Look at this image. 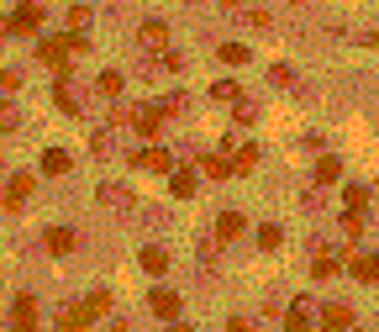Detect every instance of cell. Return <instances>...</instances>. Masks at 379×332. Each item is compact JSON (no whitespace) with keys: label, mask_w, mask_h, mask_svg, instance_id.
<instances>
[{"label":"cell","mask_w":379,"mask_h":332,"mask_svg":"<svg viewBox=\"0 0 379 332\" xmlns=\"http://www.w3.org/2000/svg\"><path fill=\"white\" fill-rule=\"evenodd\" d=\"M337 175H343V164H337V158H321V164H316V180H321V185H332Z\"/></svg>","instance_id":"cell-26"},{"label":"cell","mask_w":379,"mask_h":332,"mask_svg":"<svg viewBox=\"0 0 379 332\" xmlns=\"http://www.w3.org/2000/svg\"><path fill=\"white\" fill-rule=\"evenodd\" d=\"M69 164H74V158L63 153V148H48L43 153V175H69Z\"/></svg>","instance_id":"cell-13"},{"label":"cell","mask_w":379,"mask_h":332,"mask_svg":"<svg viewBox=\"0 0 379 332\" xmlns=\"http://www.w3.org/2000/svg\"><path fill=\"white\" fill-rule=\"evenodd\" d=\"M85 26H90V6H69V32L85 37Z\"/></svg>","instance_id":"cell-23"},{"label":"cell","mask_w":379,"mask_h":332,"mask_svg":"<svg viewBox=\"0 0 379 332\" xmlns=\"http://www.w3.org/2000/svg\"><path fill=\"white\" fill-rule=\"evenodd\" d=\"M95 201L111 206V211H132V190H127V185H100V190H95Z\"/></svg>","instance_id":"cell-7"},{"label":"cell","mask_w":379,"mask_h":332,"mask_svg":"<svg viewBox=\"0 0 379 332\" xmlns=\"http://www.w3.org/2000/svg\"><path fill=\"white\" fill-rule=\"evenodd\" d=\"M169 190H174V195H180V201H185V195L195 190V175H190V169H180V175L169 180Z\"/></svg>","instance_id":"cell-22"},{"label":"cell","mask_w":379,"mask_h":332,"mask_svg":"<svg viewBox=\"0 0 379 332\" xmlns=\"http://www.w3.org/2000/svg\"><path fill=\"white\" fill-rule=\"evenodd\" d=\"M284 243V232L274 227V222H264V227H259V248H279Z\"/></svg>","instance_id":"cell-25"},{"label":"cell","mask_w":379,"mask_h":332,"mask_svg":"<svg viewBox=\"0 0 379 332\" xmlns=\"http://www.w3.org/2000/svg\"><path fill=\"white\" fill-rule=\"evenodd\" d=\"M253 164H259V148H237V153H232V169H237V175H248Z\"/></svg>","instance_id":"cell-21"},{"label":"cell","mask_w":379,"mask_h":332,"mask_svg":"<svg viewBox=\"0 0 379 332\" xmlns=\"http://www.w3.org/2000/svg\"><path fill=\"white\" fill-rule=\"evenodd\" d=\"M111 332H132V322H127V316H116V322H111Z\"/></svg>","instance_id":"cell-34"},{"label":"cell","mask_w":379,"mask_h":332,"mask_svg":"<svg viewBox=\"0 0 379 332\" xmlns=\"http://www.w3.org/2000/svg\"><path fill=\"white\" fill-rule=\"evenodd\" d=\"M137 48L153 53V58H158V53H169V26L164 21H142L137 26Z\"/></svg>","instance_id":"cell-3"},{"label":"cell","mask_w":379,"mask_h":332,"mask_svg":"<svg viewBox=\"0 0 379 332\" xmlns=\"http://www.w3.org/2000/svg\"><path fill=\"white\" fill-rule=\"evenodd\" d=\"M353 327V311L343 306V301H332V306H321V332H348Z\"/></svg>","instance_id":"cell-5"},{"label":"cell","mask_w":379,"mask_h":332,"mask_svg":"<svg viewBox=\"0 0 379 332\" xmlns=\"http://www.w3.org/2000/svg\"><path fill=\"white\" fill-rule=\"evenodd\" d=\"M216 53H222V63H248V48H242V43H222Z\"/></svg>","instance_id":"cell-24"},{"label":"cell","mask_w":379,"mask_h":332,"mask_svg":"<svg viewBox=\"0 0 379 332\" xmlns=\"http://www.w3.org/2000/svg\"><path fill=\"white\" fill-rule=\"evenodd\" d=\"M211 95L222 100V105H242V85H237V79H216Z\"/></svg>","instance_id":"cell-11"},{"label":"cell","mask_w":379,"mask_h":332,"mask_svg":"<svg viewBox=\"0 0 379 332\" xmlns=\"http://www.w3.org/2000/svg\"><path fill=\"white\" fill-rule=\"evenodd\" d=\"M343 227L358 237V232H363V211H348V217H343Z\"/></svg>","instance_id":"cell-31"},{"label":"cell","mask_w":379,"mask_h":332,"mask_svg":"<svg viewBox=\"0 0 379 332\" xmlns=\"http://www.w3.org/2000/svg\"><path fill=\"white\" fill-rule=\"evenodd\" d=\"M200 175H211V180H227V175H237V169L227 164V158H216V153H211V158H200Z\"/></svg>","instance_id":"cell-18"},{"label":"cell","mask_w":379,"mask_h":332,"mask_svg":"<svg viewBox=\"0 0 379 332\" xmlns=\"http://www.w3.org/2000/svg\"><path fill=\"white\" fill-rule=\"evenodd\" d=\"M237 232H242V211H222V217H216V237L227 243V237H237Z\"/></svg>","instance_id":"cell-15"},{"label":"cell","mask_w":379,"mask_h":332,"mask_svg":"<svg viewBox=\"0 0 379 332\" xmlns=\"http://www.w3.org/2000/svg\"><path fill=\"white\" fill-rule=\"evenodd\" d=\"M53 100H58V111H69V116L79 111V100H74V90H69V85H63V79H58V85H53Z\"/></svg>","instance_id":"cell-19"},{"label":"cell","mask_w":379,"mask_h":332,"mask_svg":"<svg viewBox=\"0 0 379 332\" xmlns=\"http://www.w3.org/2000/svg\"><path fill=\"white\" fill-rule=\"evenodd\" d=\"M95 90H100V95H121V74H116V69H105L100 79H95Z\"/></svg>","instance_id":"cell-20"},{"label":"cell","mask_w":379,"mask_h":332,"mask_svg":"<svg viewBox=\"0 0 379 332\" xmlns=\"http://www.w3.org/2000/svg\"><path fill=\"white\" fill-rule=\"evenodd\" d=\"M127 122L142 132V138H158V122H164V105H137V111H127Z\"/></svg>","instance_id":"cell-4"},{"label":"cell","mask_w":379,"mask_h":332,"mask_svg":"<svg viewBox=\"0 0 379 332\" xmlns=\"http://www.w3.org/2000/svg\"><path fill=\"white\" fill-rule=\"evenodd\" d=\"M284 332H311V301H290V322H284Z\"/></svg>","instance_id":"cell-10"},{"label":"cell","mask_w":379,"mask_h":332,"mask_svg":"<svg viewBox=\"0 0 379 332\" xmlns=\"http://www.w3.org/2000/svg\"><path fill=\"white\" fill-rule=\"evenodd\" d=\"M0 85H6V95H16V90H21V74H16V69H6V74H0Z\"/></svg>","instance_id":"cell-29"},{"label":"cell","mask_w":379,"mask_h":332,"mask_svg":"<svg viewBox=\"0 0 379 332\" xmlns=\"http://www.w3.org/2000/svg\"><path fill=\"white\" fill-rule=\"evenodd\" d=\"M32 311H37V301H32V296H26V290H21V296L11 301V316H32Z\"/></svg>","instance_id":"cell-27"},{"label":"cell","mask_w":379,"mask_h":332,"mask_svg":"<svg viewBox=\"0 0 379 332\" xmlns=\"http://www.w3.org/2000/svg\"><path fill=\"white\" fill-rule=\"evenodd\" d=\"M363 43H369V48H379V32H369V37H363Z\"/></svg>","instance_id":"cell-35"},{"label":"cell","mask_w":379,"mask_h":332,"mask_svg":"<svg viewBox=\"0 0 379 332\" xmlns=\"http://www.w3.org/2000/svg\"><path fill=\"white\" fill-rule=\"evenodd\" d=\"M142 269H147V274H164V269H169V254L147 243V248H142Z\"/></svg>","instance_id":"cell-17"},{"label":"cell","mask_w":379,"mask_h":332,"mask_svg":"<svg viewBox=\"0 0 379 332\" xmlns=\"http://www.w3.org/2000/svg\"><path fill=\"white\" fill-rule=\"evenodd\" d=\"M43 243H48V254H69V248H74V232H69V227H48Z\"/></svg>","instance_id":"cell-14"},{"label":"cell","mask_w":379,"mask_h":332,"mask_svg":"<svg viewBox=\"0 0 379 332\" xmlns=\"http://www.w3.org/2000/svg\"><path fill=\"white\" fill-rule=\"evenodd\" d=\"M348 269H353V280H379V254H369V259H348Z\"/></svg>","instance_id":"cell-16"},{"label":"cell","mask_w":379,"mask_h":332,"mask_svg":"<svg viewBox=\"0 0 379 332\" xmlns=\"http://www.w3.org/2000/svg\"><path fill=\"white\" fill-rule=\"evenodd\" d=\"M169 332H195V327H185V322H174V327H169Z\"/></svg>","instance_id":"cell-36"},{"label":"cell","mask_w":379,"mask_h":332,"mask_svg":"<svg viewBox=\"0 0 379 332\" xmlns=\"http://www.w3.org/2000/svg\"><path fill=\"white\" fill-rule=\"evenodd\" d=\"M269 79H274V85H295V69H290V63H274V69H269Z\"/></svg>","instance_id":"cell-28"},{"label":"cell","mask_w":379,"mask_h":332,"mask_svg":"<svg viewBox=\"0 0 379 332\" xmlns=\"http://www.w3.org/2000/svg\"><path fill=\"white\" fill-rule=\"evenodd\" d=\"M147 306H153V316H164V322H180V296L174 290H153Z\"/></svg>","instance_id":"cell-6"},{"label":"cell","mask_w":379,"mask_h":332,"mask_svg":"<svg viewBox=\"0 0 379 332\" xmlns=\"http://www.w3.org/2000/svg\"><path fill=\"white\" fill-rule=\"evenodd\" d=\"M26 195H32V175H11L6 180V211H16Z\"/></svg>","instance_id":"cell-8"},{"label":"cell","mask_w":379,"mask_h":332,"mask_svg":"<svg viewBox=\"0 0 379 332\" xmlns=\"http://www.w3.org/2000/svg\"><path fill=\"white\" fill-rule=\"evenodd\" d=\"M337 269H343V264H337V254H332V248H321V254H316V264H311V274H316V280H332Z\"/></svg>","instance_id":"cell-12"},{"label":"cell","mask_w":379,"mask_h":332,"mask_svg":"<svg viewBox=\"0 0 379 332\" xmlns=\"http://www.w3.org/2000/svg\"><path fill=\"white\" fill-rule=\"evenodd\" d=\"M11 332H37V327H32V316H11Z\"/></svg>","instance_id":"cell-32"},{"label":"cell","mask_w":379,"mask_h":332,"mask_svg":"<svg viewBox=\"0 0 379 332\" xmlns=\"http://www.w3.org/2000/svg\"><path fill=\"white\" fill-rule=\"evenodd\" d=\"M227 332H253V322H248V316H232V322H227Z\"/></svg>","instance_id":"cell-33"},{"label":"cell","mask_w":379,"mask_h":332,"mask_svg":"<svg viewBox=\"0 0 379 332\" xmlns=\"http://www.w3.org/2000/svg\"><path fill=\"white\" fill-rule=\"evenodd\" d=\"M132 164H142V169H153V175H169L174 169V158H169V148H147V153H137Z\"/></svg>","instance_id":"cell-9"},{"label":"cell","mask_w":379,"mask_h":332,"mask_svg":"<svg viewBox=\"0 0 379 332\" xmlns=\"http://www.w3.org/2000/svg\"><path fill=\"white\" fill-rule=\"evenodd\" d=\"M37 21H43V0H21V6L6 16V32L11 37H16V32H37Z\"/></svg>","instance_id":"cell-2"},{"label":"cell","mask_w":379,"mask_h":332,"mask_svg":"<svg viewBox=\"0 0 379 332\" xmlns=\"http://www.w3.org/2000/svg\"><path fill=\"white\" fill-rule=\"evenodd\" d=\"M105 311H111V296L95 290V296H85L79 306H69V311L58 316V332H90V322H100Z\"/></svg>","instance_id":"cell-1"},{"label":"cell","mask_w":379,"mask_h":332,"mask_svg":"<svg viewBox=\"0 0 379 332\" xmlns=\"http://www.w3.org/2000/svg\"><path fill=\"white\" fill-rule=\"evenodd\" d=\"M343 201H348V211H363V190H358V185H348V195H343Z\"/></svg>","instance_id":"cell-30"}]
</instances>
